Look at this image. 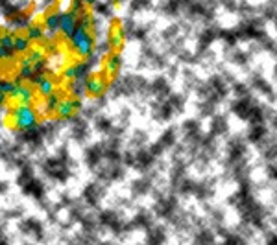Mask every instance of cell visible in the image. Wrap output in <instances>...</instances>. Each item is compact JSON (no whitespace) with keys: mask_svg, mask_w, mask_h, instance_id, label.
I'll list each match as a JSON object with an SVG mask.
<instances>
[{"mask_svg":"<svg viewBox=\"0 0 277 245\" xmlns=\"http://www.w3.org/2000/svg\"><path fill=\"white\" fill-rule=\"evenodd\" d=\"M69 41H71L72 50L76 52L78 56H82V58H91V56H92V50H94V37H92V33H91L87 28L78 26L76 32L69 37Z\"/></svg>","mask_w":277,"mask_h":245,"instance_id":"obj_1","label":"cell"},{"mask_svg":"<svg viewBox=\"0 0 277 245\" xmlns=\"http://www.w3.org/2000/svg\"><path fill=\"white\" fill-rule=\"evenodd\" d=\"M11 123L15 129L26 131V129L35 127L37 123V113L30 103H19L15 109L11 111Z\"/></svg>","mask_w":277,"mask_h":245,"instance_id":"obj_2","label":"cell"},{"mask_svg":"<svg viewBox=\"0 0 277 245\" xmlns=\"http://www.w3.org/2000/svg\"><path fill=\"white\" fill-rule=\"evenodd\" d=\"M76 28H78V17L76 15H74L72 11L61 13V28H59L61 35H65V37H71L72 33L76 32Z\"/></svg>","mask_w":277,"mask_h":245,"instance_id":"obj_3","label":"cell"},{"mask_svg":"<svg viewBox=\"0 0 277 245\" xmlns=\"http://www.w3.org/2000/svg\"><path fill=\"white\" fill-rule=\"evenodd\" d=\"M76 103H74V98H67V100H61L56 109V115L59 116V120H71L74 113H76Z\"/></svg>","mask_w":277,"mask_h":245,"instance_id":"obj_4","label":"cell"},{"mask_svg":"<svg viewBox=\"0 0 277 245\" xmlns=\"http://www.w3.org/2000/svg\"><path fill=\"white\" fill-rule=\"evenodd\" d=\"M9 98H11V100H17L19 103H30V105H32L35 94H33L32 87H28V85L20 83V85H17V87H15V90H13V94Z\"/></svg>","mask_w":277,"mask_h":245,"instance_id":"obj_5","label":"cell"},{"mask_svg":"<svg viewBox=\"0 0 277 245\" xmlns=\"http://www.w3.org/2000/svg\"><path fill=\"white\" fill-rule=\"evenodd\" d=\"M43 26L46 30V35L54 37L59 32V28H61V13H46Z\"/></svg>","mask_w":277,"mask_h":245,"instance_id":"obj_6","label":"cell"},{"mask_svg":"<svg viewBox=\"0 0 277 245\" xmlns=\"http://www.w3.org/2000/svg\"><path fill=\"white\" fill-rule=\"evenodd\" d=\"M85 87H87V94L89 96H102L103 90H105V81H102L100 77L89 76L85 79Z\"/></svg>","mask_w":277,"mask_h":245,"instance_id":"obj_7","label":"cell"},{"mask_svg":"<svg viewBox=\"0 0 277 245\" xmlns=\"http://www.w3.org/2000/svg\"><path fill=\"white\" fill-rule=\"evenodd\" d=\"M45 26L43 24H30L28 26V30H26V35H28V39L30 41H43L45 39Z\"/></svg>","mask_w":277,"mask_h":245,"instance_id":"obj_8","label":"cell"},{"mask_svg":"<svg viewBox=\"0 0 277 245\" xmlns=\"http://www.w3.org/2000/svg\"><path fill=\"white\" fill-rule=\"evenodd\" d=\"M120 66H122V58H120L118 54H115V52H109V56L105 59V68H107L111 74H115V72H118Z\"/></svg>","mask_w":277,"mask_h":245,"instance_id":"obj_9","label":"cell"},{"mask_svg":"<svg viewBox=\"0 0 277 245\" xmlns=\"http://www.w3.org/2000/svg\"><path fill=\"white\" fill-rule=\"evenodd\" d=\"M32 48V41L28 39V35H15V52L17 54H26Z\"/></svg>","mask_w":277,"mask_h":245,"instance_id":"obj_10","label":"cell"},{"mask_svg":"<svg viewBox=\"0 0 277 245\" xmlns=\"http://www.w3.org/2000/svg\"><path fill=\"white\" fill-rule=\"evenodd\" d=\"M37 90H39V94L41 96H50L52 92H54V81H52L50 77H41L39 79V83H37Z\"/></svg>","mask_w":277,"mask_h":245,"instance_id":"obj_11","label":"cell"},{"mask_svg":"<svg viewBox=\"0 0 277 245\" xmlns=\"http://www.w3.org/2000/svg\"><path fill=\"white\" fill-rule=\"evenodd\" d=\"M91 66H92V64H91L89 61L74 64V68H76V79H87V77L91 76Z\"/></svg>","mask_w":277,"mask_h":245,"instance_id":"obj_12","label":"cell"},{"mask_svg":"<svg viewBox=\"0 0 277 245\" xmlns=\"http://www.w3.org/2000/svg\"><path fill=\"white\" fill-rule=\"evenodd\" d=\"M100 157H102V149L94 146V148L87 149V153H85V161H87L89 166H96L98 161H100Z\"/></svg>","mask_w":277,"mask_h":245,"instance_id":"obj_13","label":"cell"},{"mask_svg":"<svg viewBox=\"0 0 277 245\" xmlns=\"http://www.w3.org/2000/svg\"><path fill=\"white\" fill-rule=\"evenodd\" d=\"M45 100H46V102H45V115L56 113V109H58V105H59V102H61L58 94H54V92H52L50 96H46Z\"/></svg>","mask_w":277,"mask_h":245,"instance_id":"obj_14","label":"cell"},{"mask_svg":"<svg viewBox=\"0 0 277 245\" xmlns=\"http://www.w3.org/2000/svg\"><path fill=\"white\" fill-rule=\"evenodd\" d=\"M266 135V129L261 123H253L252 131H250V140L252 142H261Z\"/></svg>","mask_w":277,"mask_h":245,"instance_id":"obj_15","label":"cell"},{"mask_svg":"<svg viewBox=\"0 0 277 245\" xmlns=\"http://www.w3.org/2000/svg\"><path fill=\"white\" fill-rule=\"evenodd\" d=\"M15 87H17V83L15 81H11V79H2V96H11L13 90H15Z\"/></svg>","mask_w":277,"mask_h":245,"instance_id":"obj_16","label":"cell"},{"mask_svg":"<svg viewBox=\"0 0 277 245\" xmlns=\"http://www.w3.org/2000/svg\"><path fill=\"white\" fill-rule=\"evenodd\" d=\"M224 131H226V120L216 116L213 120V133L214 135H220V133H224Z\"/></svg>","mask_w":277,"mask_h":245,"instance_id":"obj_17","label":"cell"},{"mask_svg":"<svg viewBox=\"0 0 277 245\" xmlns=\"http://www.w3.org/2000/svg\"><path fill=\"white\" fill-rule=\"evenodd\" d=\"M28 61L30 63H39V61H45V56L41 50H30V56H28Z\"/></svg>","mask_w":277,"mask_h":245,"instance_id":"obj_18","label":"cell"},{"mask_svg":"<svg viewBox=\"0 0 277 245\" xmlns=\"http://www.w3.org/2000/svg\"><path fill=\"white\" fill-rule=\"evenodd\" d=\"M111 6H113V4H96V6H94V11L98 13V15H111V13H113V9H111Z\"/></svg>","mask_w":277,"mask_h":245,"instance_id":"obj_19","label":"cell"},{"mask_svg":"<svg viewBox=\"0 0 277 245\" xmlns=\"http://www.w3.org/2000/svg\"><path fill=\"white\" fill-rule=\"evenodd\" d=\"M159 142H161L163 146L167 148L168 144H172V142H174V133H172V131H167V133H165V136H163V138H161Z\"/></svg>","mask_w":277,"mask_h":245,"instance_id":"obj_20","label":"cell"},{"mask_svg":"<svg viewBox=\"0 0 277 245\" xmlns=\"http://www.w3.org/2000/svg\"><path fill=\"white\" fill-rule=\"evenodd\" d=\"M135 223L137 225H142V227H148L150 225V218L146 216V214H139L135 219Z\"/></svg>","mask_w":277,"mask_h":245,"instance_id":"obj_21","label":"cell"},{"mask_svg":"<svg viewBox=\"0 0 277 245\" xmlns=\"http://www.w3.org/2000/svg\"><path fill=\"white\" fill-rule=\"evenodd\" d=\"M98 125H100V131H109L111 122H107V120H98Z\"/></svg>","mask_w":277,"mask_h":245,"instance_id":"obj_22","label":"cell"},{"mask_svg":"<svg viewBox=\"0 0 277 245\" xmlns=\"http://www.w3.org/2000/svg\"><path fill=\"white\" fill-rule=\"evenodd\" d=\"M268 170H270V177H276V179H277V168L276 166H270Z\"/></svg>","mask_w":277,"mask_h":245,"instance_id":"obj_23","label":"cell"},{"mask_svg":"<svg viewBox=\"0 0 277 245\" xmlns=\"http://www.w3.org/2000/svg\"><path fill=\"white\" fill-rule=\"evenodd\" d=\"M84 2L87 6H94V4H96V0H84Z\"/></svg>","mask_w":277,"mask_h":245,"instance_id":"obj_24","label":"cell"},{"mask_svg":"<svg viewBox=\"0 0 277 245\" xmlns=\"http://www.w3.org/2000/svg\"><path fill=\"white\" fill-rule=\"evenodd\" d=\"M111 4H120V2H122V0H109Z\"/></svg>","mask_w":277,"mask_h":245,"instance_id":"obj_25","label":"cell"},{"mask_svg":"<svg viewBox=\"0 0 277 245\" xmlns=\"http://www.w3.org/2000/svg\"><path fill=\"white\" fill-rule=\"evenodd\" d=\"M276 74H277V68H276Z\"/></svg>","mask_w":277,"mask_h":245,"instance_id":"obj_26","label":"cell"}]
</instances>
